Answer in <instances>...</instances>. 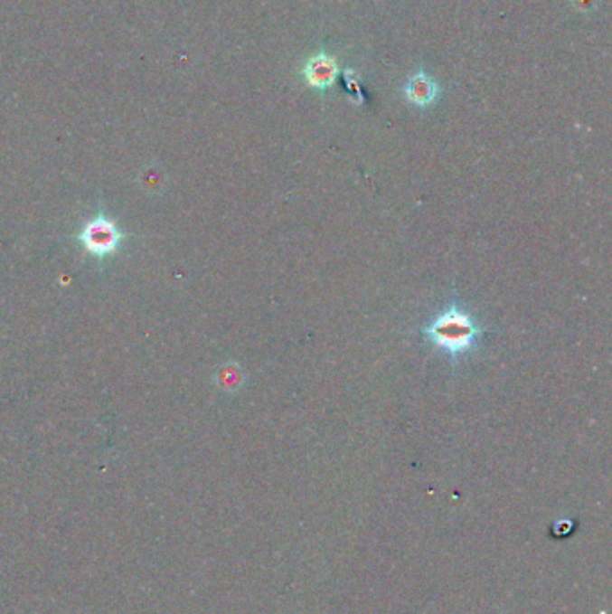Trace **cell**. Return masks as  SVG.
<instances>
[{
	"label": "cell",
	"mask_w": 612,
	"mask_h": 614,
	"mask_svg": "<svg viewBox=\"0 0 612 614\" xmlns=\"http://www.w3.org/2000/svg\"><path fill=\"white\" fill-rule=\"evenodd\" d=\"M126 241V234L121 225L107 216L105 213L90 218L78 232V243L87 255L98 260H107L114 257Z\"/></svg>",
	"instance_id": "obj_1"
},
{
	"label": "cell",
	"mask_w": 612,
	"mask_h": 614,
	"mask_svg": "<svg viewBox=\"0 0 612 614\" xmlns=\"http://www.w3.org/2000/svg\"><path fill=\"white\" fill-rule=\"evenodd\" d=\"M336 63L333 58L325 56V54H320V56H315L313 60H309L304 74L307 78V83L311 87H316V89H327L331 87V83L334 81L336 78Z\"/></svg>",
	"instance_id": "obj_3"
},
{
	"label": "cell",
	"mask_w": 612,
	"mask_h": 614,
	"mask_svg": "<svg viewBox=\"0 0 612 614\" xmlns=\"http://www.w3.org/2000/svg\"><path fill=\"white\" fill-rule=\"evenodd\" d=\"M437 94H438L437 83L426 72H417L415 76H411V80L406 85L408 99L419 107L431 105Z\"/></svg>",
	"instance_id": "obj_4"
},
{
	"label": "cell",
	"mask_w": 612,
	"mask_h": 614,
	"mask_svg": "<svg viewBox=\"0 0 612 614\" xmlns=\"http://www.w3.org/2000/svg\"><path fill=\"white\" fill-rule=\"evenodd\" d=\"M428 336L449 353H462L473 344L476 327L464 313L449 311L428 329Z\"/></svg>",
	"instance_id": "obj_2"
}]
</instances>
